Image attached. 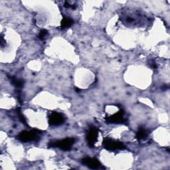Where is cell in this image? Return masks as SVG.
Returning <instances> with one entry per match:
<instances>
[{
    "mask_svg": "<svg viewBox=\"0 0 170 170\" xmlns=\"http://www.w3.org/2000/svg\"><path fill=\"white\" fill-rule=\"evenodd\" d=\"M41 133V131L37 129H33L30 131L24 130L19 133L16 138L22 142H30L32 141H37Z\"/></svg>",
    "mask_w": 170,
    "mask_h": 170,
    "instance_id": "cell-1",
    "label": "cell"
},
{
    "mask_svg": "<svg viewBox=\"0 0 170 170\" xmlns=\"http://www.w3.org/2000/svg\"><path fill=\"white\" fill-rule=\"evenodd\" d=\"M75 142V139L73 138H67L61 140H57L48 144V148H59L64 151L71 150L72 145Z\"/></svg>",
    "mask_w": 170,
    "mask_h": 170,
    "instance_id": "cell-2",
    "label": "cell"
},
{
    "mask_svg": "<svg viewBox=\"0 0 170 170\" xmlns=\"http://www.w3.org/2000/svg\"><path fill=\"white\" fill-rule=\"evenodd\" d=\"M104 148L110 151H116V150H122L126 148V145L123 142L117 141L109 138H105L103 140Z\"/></svg>",
    "mask_w": 170,
    "mask_h": 170,
    "instance_id": "cell-3",
    "label": "cell"
},
{
    "mask_svg": "<svg viewBox=\"0 0 170 170\" xmlns=\"http://www.w3.org/2000/svg\"><path fill=\"white\" fill-rule=\"evenodd\" d=\"M99 136V130L94 126H90L86 134V140L90 148H94Z\"/></svg>",
    "mask_w": 170,
    "mask_h": 170,
    "instance_id": "cell-4",
    "label": "cell"
},
{
    "mask_svg": "<svg viewBox=\"0 0 170 170\" xmlns=\"http://www.w3.org/2000/svg\"><path fill=\"white\" fill-rule=\"evenodd\" d=\"M106 122L108 124H122L126 122L124 118V111L120 109L118 113L106 118Z\"/></svg>",
    "mask_w": 170,
    "mask_h": 170,
    "instance_id": "cell-5",
    "label": "cell"
},
{
    "mask_svg": "<svg viewBox=\"0 0 170 170\" xmlns=\"http://www.w3.org/2000/svg\"><path fill=\"white\" fill-rule=\"evenodd\" d=\"M48 124L51 126H57L62 124L65 122V118L62 114L57 113V112H53L48 116Z\"/></svg>",
    "mask_w": 170,
    "mask_h": 170,
    "instance_id": "cell-6",
    "label": "cell"
},
{
    "mask_svg": "<svg viewBox=\"0 0 170 170\" xmlns=\"http://www.w3.org/2000/svg\"><path fill=\"white\" fill-rule=\"evenodd\" d=\"M82 163L89 167L90 169H96L100 168L101 164L100 162L96 158H90V157H86L81 160Z\"/></svg>",
    "mask_w": 170,
    "mask_h": 170,
    "instance_id": "cell-7",
    "label": "cell"
},
{
    "mask_svg": "<svg viewBox=\"0 0 170 170\" xmlns=\"http://www.w3.org/2000/svg\"><path fill=\"white\" fill-rule=\"evenodd\" d=\"M7 77L9 78V79L10 80L11 82L14 86H16L17 89L23 88L24 86V83H25V81L23 79H19L16 76H13L10 75H7Z\"/></svg>",
    "mask_w": 170,
    "mask_h": 170,
    "instance_id": "cell-8",
    "label": "cell"
},
{
    "mask_svg": "<svg viewBox=\"0 0 170 170\" xmlns=\"http://www.w3.org/2000/svg\"><path fill=\"white\" fill-rule=\"evenodd\" d=\"M148 132L147 130H145L143 127H141L138 129L136 135V138L138 140H142L148 137Z\"/></svg>",
    "mask_w": 170,
    "mask_h": 170,
    "instance_id": "cell-9",
    "label": "cell"
},
{
    "mask_svg": "<svg viewBox=\"0 0 170 170\" xmlns=\"http://www.w3.org/2000/svg\"><path fill=\"white\" fill-rule=\"evenodd\" d=\"M73 24V20L70 17H64L61 22V27L62 29H65L71 27Z\"/></svg>",
    "mask_w": 170,
    "mask_h": 170,
    "instance_id": "cell-10",
    "label": "cell"
},
{
    "mask_svg": "<svg viewBox=\"0 0 170 170\" xmlns=\"http://www.w3.org/2000/svg\"><path fill=\"white\" fill-rule=\"evenodd\" d=\"M17 116H18V118H19V120H20L24 125L26 126H28V124L27 123V121H26L25 118L24 117V116L21 113V108H17Z\"/></svg>",
    "mask_w": 170,
    "mask_h": 170,
    "instance_id": "cell-11",
    "label": "cell"
},
{
    "mask_svg": "<svg viewBox=\"0 0 170 170\" xmlns=\"http://www.w3.org/2000/svg\"><path fill=\"white\" fill-rule=\"evenodd\" d=\"M48 35V31H47L46 30H43L40 31L39 34L38 35V38L40 40L43 41V40H45V38L47 37V36Z\"/></svg>",
    "mask_w": 170,
    "mask_h": 170,
    "instance_id": "cell-12",
    "label": "cell"
},
{
    "mask_svg": "<svg viewBox=\"0 0 170 170\" xmlns=\"http://www.w3.org/2000/svg\"><path fill=\"white\" fill-rule=\"evenodd\" d=\"M148 65L150 68H152V69H155L157 68V64L155 63V62L154 60L149 61V63H148Z\"/></svg>",
    "mask_w": 170,
    "mask_h": 170,
    "instance_id": "cell-13",
    "label": "cell"
},
{
    "mask_svg": "<svg viewBox=\"0 0 170 170\" xmlns=\"http://www.w3.org/2000/svg\"><path fill=\"white\" fill-rule=\"evenodd\" d=\"M64 6L67 8H71L72 9H75L76 8V6H75V5H71L69 3V2H65Z\"/></svg>",
    "mask_w": 170,
    "mask_h": 170,
    "instance_id": "cell-14",
    "label": "cell"
},
{
    "mask_svg": "<svg viewBox=\"0 0 170 170\" xmlns=\"http://www.w3.org/2000/svg\"><path fill=\"white\" fill-rule=\"evenodd\" d=\"M4 45H6V41H4L3 37L2 36V37H1V46H2V47H3L4 46Z\"/></svg>",
    "mask_w": 170,
    "mask_h": 170,
    "instance_id": "cell-15",
    "label": "cell"
},
{
    "mask_svg": "<svg viewBox=\"0 0 170 170\" xmlns=\"http://www.w3.org/2000/svg\"><path fill=\"white\" fill-rule=\"evenodd\" d=\"M169 88V86H167V85H163V88H162V89H163V90H166V89H168Z\"/></svg>",
    "mask_w": 170,
    "mask_h": 170,
    "instance_id": "cell-16",
    "label": "cell"
},
{
    "mask_svg": "<svg viewBox=\"0 0 170 170\" xmlns=\"http://www.w3.org/2000/svg\"><path fill=\"white\" fill-rule=\"evenodd\" d=\"M75 89H76V91L77 92V93H79V92L80 91V89H77V88H76Z\"/></svg>",
    "mask_w": 170,
    "mask_h": 170,
    "instance_id": "cell-17",
    "label": "cell"
}]
</instances>
